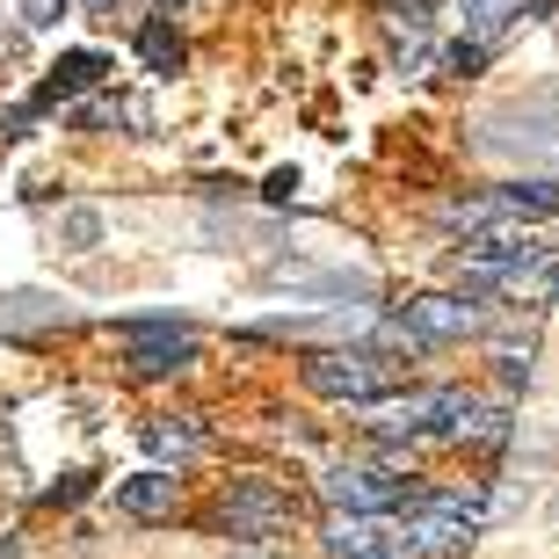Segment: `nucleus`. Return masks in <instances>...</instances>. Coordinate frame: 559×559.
Listing matches in <instances>:
<instances>
[{
	"label": "nucleus",
	"mask_w": 559,
	"mask_h": 559,
	"mask_svg": "<svg viewBox=\"0 0 559 559\" xmlns=\"http://www.w3.org/2000/svg\"><path fill=\"white\" fill-rule=\"evenodd\" d=\"M284 523H290V501L270 479H233L218 495V531H233V538H276Z\"/></svg>",
	"instance_id": "nucleus-5"
},
{
	"label": "nucleus",
	"mask_w": 559,
	"mask_h": 559,
	"mask_svg": "<svg viewBox=\"0 0 559 559\" xmlns=\"http://www.w3.org/2000/svg\"><path fill=\"white\" fill-rule=\"evenodd\" d=\"M175 501H182V479H175V473H131V479H117V509L139 516V523L175 516Z\"/></svg>",
	"instance_id": "nucleus-10"
},
{
	"label": "nucleus",
	"mask_w": 559,
	"mask_h": 559,
	"mask_svg": "<svg viewBox=\"0 0 559 559\" xmlns=\"http://www.w3.org/2000/svg\"><path fill=\"white\" fill-rule=\"evenodd\" d=\"M479 495H415V516H407V552H465L479 538Z\"/></svg>",
	"instance_id": "nucleus-2"
},
{
	"label": "nucleus",
	"mask_w": 559,
	"mask_h": 559,
	"mask_svg": "<svg viewBox=\"0 0 559 559\" xmlns=\"http://www.w3.org/2000/svg\"><path fill=\"white\" fill-rule=\"evenodd\" d=\"M66 328V298L51 290H0V334H44Z\"/></svg>",
	"instance_id": "nucleus-11"
},
{
	"label": "nucleus",
	"mask_w": 559,
	"mask_h": 559,
	"mask_svg": "<svg viewBox=\"0 0 559 559\" xmlns=\"http://www.w3.org/2000/svg\"><path fill=\"white\" fill-rule=\"evenodd\" d=\"M523 254H538V240H531V218H479V226H465V262H487V270H516Z\"/></svg>",
	"instance_id": "nucleus-8"
},
{
	"label": "nucleus",
	"mask_w": 559,
	"mask_h": 559,
	"mask_svg": "<svg viewBox=\"0 0 559 559\" xmlns=\"http://www.w3.org/2000/svg\"><path fill=\"white\" fill-rule=\"evenodd\" d=\"M465 443H509V407H473V421H465Z\"/></svg>",
	"instance_id": "nucleus-20"
},
{
	"label": "nucleus",
	"mask_w": 559,
	"mask_h": 559,
	"mask_svg": "<svg viewBox=\"0 0 559 559\" xmlns=\"http://www.w3.org/2000/svg\"><path fill=\"white\" fill-rule=\"evenodd\" d=\"M139 59L153 66V73H182V59H189V44H182V29L175 22H139Z\"/></svg>",
	"instance_id": "nucleus-15"
},
{
	"label": "nucleus",
	"mask_w": 559,
	"mask_h": 559,
	"mask_svg": "<svg viewBox=\"0 0 559 559\" xmlns=\"http://www.w3.org/2000/svg\"><path fill=\"white\" fill-rule=\"evenodd\" d=\"M320 495H328L342 516H385V509H400V501H415L393 465H334V473L320 479Z\"/></svg>",
	"instance_id": "nucleus-4"
},
{
	"label": "nucleus",
	"mask_w": 559,
	"mask_h": 559,
	"mask_svg": "<svg viewBox=\"0 0 559 559\" xmlns=\"http://www.w3.org/2000/svg\"><path fill=\"white\" fill-rule=\"evenodd\" d=\"M328 552L334 559H415L407 552V531H393L385 516H334Z\"/></svg>",
	"instance_id": "nucleus-9"
},
{
	"label": "nucleus",
	"mask_w": 559,
	"mask_h": 559,
	"mask_svg": "<svg viewBox=\"0 0 559 559\" xmlns=\"http://www.w3.org/2000/svg\"><path fill=\"white\" fill-rule=\"evenodd\" d=\"M81 8H95V15H117V8H124V0H81Z\"/></svg>",
	"instance_id": "nucleus-24"
},
{
	"label": "nucleus",
	"mask_w": 559,
	"mask_h": 559,
	"mask_svg": "<svg viewBox=\"0 0 559 559\" xmlns=\"http://www.w3.org/2000/svg\"><path fill=\"white\" fill-rule=\"evenodd\" d=\"M124 356L139 378H167V371H182V364H197V334L175 328V320H131Z\"/></svg>",
	"instance_id": "nucleus-6"
},
{
	"label": "nucleus",
	"mask_w": 559,
	"mask_h": 559,
	"mask_svg": "<svg viewBox=\"0 0 559 559\" xmlns=\"http://www.w3.org/2000/svg\"><path fill=\"white\" fill-rule=\"evenodd\" d=\"M59 240H66V248H103V211H87V204H73V211H66V218H59Z\"/></svg>",
	"instance_id": "nucleus-18"
},
{
	"label": "nucleus",
	"mask_w": 559,
	"mask_h": 559,
	"mask_svg": "<svg viewBox=\"0 0 559 559\" xmlns=\"http://www.w3.org/2000/svg\"><path fill=\"white\" fill-rule=\"evenodd\" d=\"M516 15H523V0H457V29L473 44H495Z\"/></svg>",
	"instance_id": "nucleus-14"
},
{
	"label": "nucleus",
	"mask_w": 559,
	"mask_h": 559,
	"mask_svg": "<svg viewBox=\"0 0 559 559\" xmlns=\"http://www.w3.org/2000/svg\"><path fill=\"white\" fill-rule=\"evenodd\" d=\"M479 328V306L457 298V290H429V298H407V334L415 342H465Z\"/></svg>",
	"instance_id": "nucleus-7"
},
{
	"label": "nucleus",
	"mask_w": 559,
	"mask_h": 559,
	"mask_svg": "<svg viewBox=\"0 0 559 559\" xmlns=\"http://www.w3.org/2000/svg\"><path fill=\"white\" fill-rule=\"evenodd\" d=\"M371 8H385V15H407V22L436 15V0H371Z\"/></svg>",
	"instance_id": "nucleus-21"
},
{
	"label": "nucleus",
	"mask_w": 559,
	"mask_h": 559,
	"mask_svg": "<svg viewBox=\"0 0 559 559\" xmlns=\"http://www.w3.org/2000/svg\"><path fill=\"white\" fill-rule=\"evenodd\" d=\"M531 356H538L531 328H523V334H501V342H495V364H501V378H509V385H516V378H531Z\"/></svg>",
	"instance_id": "nucleus-19"
},
{
	"label": "nucleus",
	"mask_w": 559,
	"mask_h": 559,
	"mask_svg": "<svg viewBox=\"0 0 559 559\" xmlns=\"http://www.w3.org/2000/svg\"><path fill=\"white\" fill-rule=\"evenodd\" d=\"M501 290H509V298H523V306H552V298H559V254L552 248L523 254L516 270H501Z\"/></svg>",
	"instance_id": "nucleus-13"
},
{
	"label": "nucleus",
	"mask_w": 559,
	"mask_h": 559,
	"mask_svg": "<svg viewBox=\"0 0 559 559\" xmlns=\"http://www.w3.org/2000/svg\"><path fill=\"white\" fill-rule=\"evenodd\" d=\"M545 523H552V531H559V501H552V509H545Z\"/></svg>",
	"instance_id": "nucleus-25"
},
{
	"label": "nucleus",
	"mask_w": 559,
	"mask_h": 559,
	"mask_svg": "<svg viewBox=\"0 0 559 559\" xmlns=\"http://www.w3.org/2000/svg\"><path fill=\"white\" fill-rule=\"evenodd\" d=\"M22 15H29V22L44 29V22H59V0H22Z\"/></svg>",
	"instance_id": "nucleus-22"
},
{
	"label": "nucleus",
	"mask_w": 559,
	"mask_h": 559,
	"mask_svg": "<svg viewBox=\"0 0 559 559\" xmlns=\"http://www.w3.org/2000/svg\"><path fill=\"white\" fill-rule=\"evenodd\" d=\"M145 443H153V457H175V465H182V457L204 451V429L182 415V421H160V429H145Z\"/></svg>",
	"instance_id": "nucleus-17"
},
{
	"label": "nucleus",
	"mask_w": 559,
	"mask_h": 559,
	"mask_svg": "<svg viewBox=\"0 0 559 559\" xmlns=\"http://www.w3.org/2000/svg\"><path fill=\"white\" fill-rule=\"evenodd\" d=\"M290 189H298V167H276V175H270V197H276V204H284Z\"/></svg>",
	"instance_id": "nucleus-23"
},
{
	"label": "nucleus",
	"mask_w": 559,
	"mask_h": 559,
	"mask_svg": "<svg viewBox=\"0 0 559 559\" xmlns=\"http://www.w3.org/2000/svg\"><path fill=\"white\" fill-rule=\"evenodd\" d=\"M487 153H559V95H531L487 117Z\"/></svg>",
	"instance_id": "nucleus-3"
},
{
	"label": "nucleus",
	"mask_w": 559,
	"mask_h": 559,
	"mask_svg": "<svg viewBox=\"0 0 559 559\" xmlns=\"http://www.w3.org/2000/svg\"><path fill=\"white\" fill-rule=\"evenodd\" d=\"M103 73H109V59H103V51H66V59L51 66V81L37 87V109L73 103V95H87V87H103Z\"/></svg>",
	"instance_id": "nucleus-12"
},
{
	"label": "nucleus",
	"mask_w": 559,
	"mask_h": 559,
	"mask_svg": "<svg viewBox=\"0 0 559 559\" xmlns=\"http://www.w3.org/2000/svg\"><path fill=\"white\" fill-rule=\"evenodd\" d=\"M167 8H175V0H167Z\"/></svg>",
	"instance_id": "nucleus-26"
},
{
	"label": "nucleus",
	"mask_w": 559,
	"mask_h": 559,
	"mask_svg": "<svg viewBox=\"0 0 559 559\" xmlns=\"http://www.w3.org/2000/svg\"><path fill=\"white\" fill-rule=\"evenodd\" d=\"M509 218H552L559 211V182H501V197H495Z\"/></svg>",
	"instance_id": "nucleus-16"
},
{
	"label": "nucleus",
	"mask_w": 559,
	"mask_h": 559,
	"mask_svg": "<svg viewBox=\"0 0 559 559\" xmlns=\"http://www.w3.org/2000/svg\"><path fill=\"white\" fill-rule=\"evenodd\" d=\"M393 356L378 349H320L306 364V385L320 400H349V407H378V400H393Z\"/></svg>",
	"instance_id": "nucleus-1"
}]
</instances>
